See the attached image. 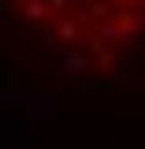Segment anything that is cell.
<instances>
[{"instance_id":"cell-1","label":"cell","mask_w":145,"mask_h":149,"mask_svg":"<svg viewBox=\"0 0 145 149\" xmlns=\"http://www.w3.org/2000/svg\"><path fill=\"white\" fill-rule=\"evenodd\" d=\"M0 26L74 74H112L145 56V0H0Z\"/></svg>"}]
</instances>
